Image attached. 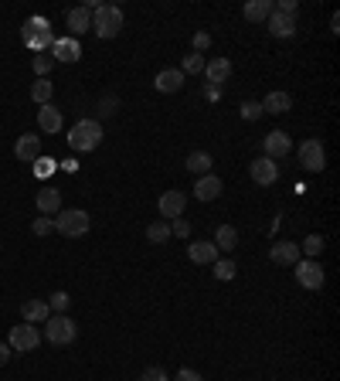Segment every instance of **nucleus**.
I'll use <instances>...</instances> for the list:
<instances>
[{
  "instance_id": "nucleus-34",
  "label": "nucleus",
  "mask_w": 340,
  "mask_h": 381,
  "mask_svg": "<svg viewBox=\"0 0 340 381\" xmlns=\"http://www.w3.org/2000/svg\"><path fill=\"white\" fill-rule=\"evenodd\" d=\"M68 307H72V296H68L65 289H58V293L48 296V310H52V313H68Z\"/></svg>"
},
{
  "instance_id": "nucleus-4",
  "label": "nucleus",
  "mask_w": 340,
  "mask_h": 381,
  "mask_svg": "<svg viewBox=\"0 0 340 381\" xmlns=\"http://www.w3.org/2000/svg\"><path fill=\"white\" fill-rule=\"evenodd\" d=\"M55 231H58V235H65V238H82V235L89 231V212H82V208L58 212Z\"/></svg>"
},
{
  "instance_id": "nucleus-45",
  "label": "nucleus",
  "mask_w": 340,
  "mask_h": 381,
  "mask_svg": "<svg viewBox=\"0 0 340 381\" xmlns=\"http://www.w3.org/2000/svg\"><path fill=\"white\" fill-rule=\"evenodd\" d=\"M204 99H208V103H218V99H222V89H215V85H204Z\"/></svg>"
},
{
  "instance_id": "nucleus-19",
  "label": "nucleus",
  "mask_w": 340,
  "mask_h": 381,
  "mask_svg": "<svg viewBox=\"0 0 340 381\" xmlns=\"http://www.w3.org/2000/svg\"><path fill=\"white\" fill-rule=\"evenodd\" d=\"M187 259L194 266H211L218 259V249H215V242H191L187 245Z\"/></svg>"
},
{
  "instance_id": "nucleus-3",
  "label": "nucleus",
  "mask_w": 340,
  "mask_h": 381,
  "mask_svg": "<svg viewBox=\"0 0 340 381\" xmlns=\"http://www.w3.org/2000/svg\"><path fill=\"white\" fill-rule=\"evenodd\" d=\"M48 344H55V347H65V344H72L75 337H78V327L75 320L68 317V313H52L48 320H45V333H41Z\"/></svg>"
},
{
  "instance_id": "nucleus-17",
  "label": "nucleus",
  "mask_w": 340,
  "mask_h": 381,
  "mask_svg": "<svg viewBox=\"0 0 340 381\" xmlns=\"http://www.w3.org/2000/svg\"><path fill=\"white\" fill-rule=\"evenodd\" d=\"M269 259L276 262V266H296L299 262V245L296 242H273V249H269Z\"/></svg>"
},
{
  "instance_id": "nucleus-1",
  "label": "nucleus",
  "mask_w": 340,
  "mask_h": 381,
  "mask_svg": "<svg viewBox=\"0 0 340 381\" xmlns=\"http://www.w3.org/2000/svg\"><path fill=\"white\" fill-rule=\"evenodd\" d=\"M68 143H72L75 154L96 150V147L103 143V123H96V119H78V123L68 130Z\"/></svg>"
},
{
  "instance_id": "nucleus-26",
  "label": "nucleus",
  "mask_w": 340,
  "mask_h": 381,
  "mask_svg": "<svg viewBox=\"0 0 340 381\" xmlns=\"http://www.w3.org/2000/svg\"><path fill=\"white\" fill-rule=\"evenodd\" d=\"M215 249H222V252H235L238 249V228L235 225H222L215 231Z\"/></svg>"
},
{
  "instance_id": "nucleus-8",
  "label": "nucleus",
  "mask_w": 340,
  "mask_h": 381,
  "mask_svg": "<svg viewBox=\"0 0 340 381\" xmlns=\"http://www.w3.org/2000/svg\"><path fill=\"white\" fill-rule=\"evenodd\" d=\"M248 174H252V181H255L259 187H273V184L279 181V163L269 161V157H259V161L248 163Z\"/></svg>"
},
{
  "instance_id": "nucleus-23",
  "label": "nucleus",
  "mask_w": 340,
  "mask_h": 381,
  "mask_svg": "<svg viewBox=\"0 0 340 381\" xmlns=\"http://www.w3.org/2000/svg\"><path fill=\"white\" fill-rule=\"evenodd\" d=\"M259 106H262V112L283 116V112H289V109H293V96H289V92H269V96H266Z\"/></svg>"
},
{
  "instance_id": "nucleus-35",
  "label": "nucleus",
  "mask_w": 340,
  "mask_h": 381,
  "mask_svg": "<svg viewBox=\"0 0 340 381\" xmlns=\"http://www.w3.org/2000/svg\"><path fill=\"white\" fill-rule=\"evenodd\" d=\"M41 31H52V24H48V21H45V17H31V21H28V24H24V28H21V38H24V41H28V38H31V34H41Z\"/></svg>"
},
{
  "instance_id": "nucleus-12",
  "label": "nucleus",
  "mask_w": 340,
  "mask_h": 381,
  "mask_svg": "<svg viewBox=\"0 0 340 381\" xmlns=\"http://www.w3.org/2000/svg\"><path fill=\"white\" fill-rule=\"evenodd\" d=\"M14 157H17L21 163L38 161V157H41V136H34V133H21L17 143H14Z\"/></svg>"
},
{
  "instance_id": "nucleus-5",
  "label": "nucleus",
  "mask_w": 340,
  "mask_h": 381,
  "mask_svg": "<svg viewBox=\"0 0 340 381\" xmlns=\"http://www.w3.org/2000/svg\"><path fill=\"white\" fill-rule=\"evenodd\" d=\"M7 344H10V351L28 354V351H34L41 344V330H38V324H17V327H10Z\"/></svg>"
},
{
  "instance_id": "nucleus-28",
  "label": "nucleus",
  "mask_w": 340,
  "mask_h": 381,
  "mask_svg": "<svg viewBox=\"0 0 340 381\" xmlns=\"http://www.w3.org/2000/svg\"><path fill=\"white\" fill-rule=\"evenodd\" d=\"M320 252H323V235H306V238L299 242V256L320 259Z\"/></svg>"
},
{
  "instance_id": "nucleus-20",
  "label": "nucleus",
  "mask_w": 340,
  "mask_h": 381,
  "mask_svg": "<svg viewBox=\"0 0 340 381\" xmlns=\"http://www.w3.org/2000/svg\"><path fill=\"white\" fill-rule=\"evenodd\" d=\"M21 317H24V324H45L52 317L48 300H28V303H21Z\"/></svg>"
},
{
  "instance_id": "nucleus-11",
  "label": "nucleus",
  "mask_w": 340,
  "mask_h": 381,
  "mask_svg": "<svg viewBox=\"0 0 340 381\" xmlns=\"http://www.w3.org/2000/svg\"><path fill=\"white\" fill-rule=\"evenodd\" d=\"M65 24H68V34L72 38H82L85 31H92V10L82 3V7H72L68 14H65Z\"/></svg>"
},
{
  "instance_id": "nucleus-43",
  "label": "nucleus",
  "mask_w": 340,
  "mask_h": 381,
  "mask_svg": "<svg viewBox=\"0 0 340 381\" xmlns=\"http://www.w3.org/2000/svg\"><path fill=\"white\" fill-rule=\"evenodd\" d=\"M116 106H119V99H116V96H103V103H99V112H103V116H113Z\"/></svg>"
},
{
  "instance_id": "nucleus-46",
  "label": "nucleus",
  "mask_w": 340,
  "mask_h": 381,
  "mask_svg": "<svg viewBox=\"0 0 340 381\" xmlns=\"http://www.w3.org/2000/svg\"><path fill=\"white\" fill-rule=\"evenodd\" d=\"M10 361V344H0V364Z\"/></svg>"
},
{
  "instance_id": "nucleus-9",
  "label": "nucleus",
  "mask_w": 340,
  "mask_h": 381,
  "mask_svg": "<svg viewBox=\"0 0 340 381\" xmlns=\"http://www.w3.org/2000/svg\"><path fill=\"white\" fill-rule=\"evenodd\" d=\"M289 150H293V140H289V133H283V130H273L262 140V157H269V161H279Z\"/></svg>"
},
{
  "instance_id": "nucleus-38",
  "label": "nucleus",
  "mask_w": 340,
  "mask_h": 381,
  "mask_svg": "<svg viewBox=\"0 0 340 381\" xmlns=\"http://www.w3.org/2000/svg\"><path fill=\"white\" fill-rule=\"evenodd\" d=\"M167 225H170V235H177V238H187V235H191V221H187V218H173Z\"/></svg>"
},
{
  "instance_id": "nucleus-33",
  "label": "nucleus",
  "mask_w": 340,
  "mask_h": 381,
  "mask_svg": "<svg viewBox=\"0 0 340 381\" xmlns=\"http://www.w3.org/2000/svg\"><path fill=\"white\" fill-rule=\"evenodd\" d=\"M204 61H208V58L198 52L184 54V68H180V72H184V75H201V72H204Z\"/></svg>"
},
{
  "instance_id": "nucleus-2",
  "label": "nucleus",
  "mask_w": 340,
  "mask_h": 381,
  "mask_svg": "<svg viewBox=\"0 0 340 381\" xmlns=\"http://www.w3.org/2000/svg\"><path fill=\"white\" fill-rule=\"evenodd\" d=\"M119 28H123V10H119L116 3H99V7L92 10V31H96L103 41L116 38Z\"/></svg>"
},
{
  "instance_id": "nucleus-22",
  "label": "nucleus",
  "mask_w": 340,
  "mask_h": 381,
  "mask_svg": "<svg viewBox=\"0 0 340 381\" xmlns=\"http://www.w3.org/2000/svg\"><path fill=\"white\" fill-rule=\"evenodd\" d=\"M266 28H269L273 38H293V34H296V17H286V14H276V10H273V17L266 21Z\"/></svg>"
},
{
  "instance_id": "nucleus-18",
  "label": "nucleus",
  "mask_w": 340,
  "mask_h": 381,
  "mask_svg": "<svg viewBox=\"0 0 340 381\" xmlns=\"http://www.w3.org/2000/svg\"><path fill=\"white\" fill-rule=\"evenodd\" d=\"M273 10H276V3H273V0H248V3L242 7L245 21H252V24H266V21L273 17Z\"/></svg>"
},
{
  "instance_id": "nucleus-47",
  "label": "nucleus",
  "mask_w": 340,
  "mask_h": 381,
  "mask_svg": "<svg viewBox=\"0 0 340 381\" xmlns=\"http://www.w3.org/2000/svg\"><path fill=\"white\" fill-rule=\"evenodd\" d=\"M61 167H65L68 174H75V170H78V161H75V157H72V161H61Z\"/></svg>"
},
{
  "instance_id": "nucleus-15",
  "label": "nucleus",
  "mask_w": 340,
  "mask_h": 381,
  "mask_svg": "<svg viewBox=\"0 0 340 381\" xmlns=\"http://www.w3.org/2000/svg\"><path fill=\"white\" fill-rule=\"evenodd\" d=\"M52 58L55 61H78L82 58V45H78V38H55V45H52Z\"/></svg>"
},
{
  "instance_id": "nucleus-24",
  "label": "nucleus",
  "mask_w": 340,
  "mask_h": 381,
  "mask_svg": "<svg viewBox=\"0 0 340 381\" xmlns=\"http://www.w3.org/2000/svg\"><path fill=\"white\" fill-rule=\"evenodd\" d=\"M211 154L208 150H194V154H187V161H184V167L191 170V174H198V177H204V174H211Z\"/></svg>"
},
{
  "instance_id": "nucleus-41",
  "label": "nucleus",
  "mask_w": 340,
  "mask_h": 381,
  "mask_svg": "<svg viewBox=\"0 0 340 381\" xmlns=\"http://www.w3.org/2000/svg\"><path fill=\"white\" fill-rule=\"evenodd\" d=\"M296 10H299L296 0H279V3H276V14H286V17H296Z\"/></svg>"
},
{
  "instance_id": "nucleus-37",
  "label": "nucleus",
  "mask_w": 340,
  "mask_h": 381,
  "mask_svg": "<svg viewBox=\"0 0 340 381\" xmlns=\"http://www.w3.org/2000/svg\"><path fill=\"white\" fill-rule=\"evenodd\" d=\"M238 112H242V119H245V123H255V119L262 116V106H259L255 99H245V103L238 106Z\"/></svg>"
},
{
  "instance_id": "nucleus-21",
  "label": "nucleus",
  "mask_w": 340,
  "mask_h": 381,
  "mask_svg": "<svg viewBox=\"0 0 340 381\" xmlns=\"http://www.w3.org/2000/svg\"><path fill=\"white\" fill-rule=\"evenodd\" d=\"M38 212H41V215H48V218L61 212V191H58V187L48 184V187H41V191H38Z\"/></svg>"
},
{
  "instance_id": "nucleus-39",
  "label": "nucleus",
  "mask_w": 340,
  "mask_h": 381,
  "mask_svg": "<svg viewBox=\"0 0 340 381\" xmlns=\"http://www.w3.org/2000/svg\"><path fill=\"white\" fill-rule=\"evenodd\" d=\"M55 163L58 161H52V157H38V161H34V174H38V177H52V174H55Z\"/></svg>"
},
{
  "instance_id": "nucleus-25",
  "label": "nucleus",
  "mask_w": 340,
  "mask_h": 381,
  "mask_svg": "<svg viewBox=\"0 0 340 381\" xmlns=\"http://www.w3.org/2000/svg\"><path fill=\"white\" fill-rule=\"evenodd\" d=\"M38 126H41L45 133H58V130H61V109H55L52 103L41 106L38 109Z\"/></svg>"
},
{
  "instance_id": "nucleus-29",
  "label": "nucleus",
  "mask_w": 340,
  "mask_h": 381,
  "mask_svg": "<svg viewBox=\"0 0 340 381\" xmlns=\"http://www.w3.org/2000/svg\"><path fill=\"white\" fill-rule=\"evenodd\" d=\"M211 272H215V279L228 282V279L238 276V266H235V259H215V262H211Z\"/></svg>"
},
{
  "instance_id": "nucleus-7",
  "label": "nucleus",
  "mask_w": 340,
  "mask_h": 381,
  "mask_svg": "<svg viewBox=\"0 0 340 381\" xmlns=\"http://www.w3.org/2000/svg\"><path fill=\"white\" fill-rule=\"evenodd\" d=\"M299 163H303V170H310V174H320V170L327 167L323 143H320V140H303V143H299Z\"/></svg>"
},
{
  "instance_id": "nucleus-32",
  "label": "nucleus",
  "mask_w": 340,
  "mask_h": 381,
  "mask_svg": "<svg viewBox=\"0 0 340 381\" xmlns=\"http://www.w3.org/2000/svg\"><path fill=\"white\" fill-rule=\"evenodd\" d=\"M147 238L153 242V245H164V242H170L173 235H170V225L167 221H153L150 228H147Z\"/></svg>"
},
{
  "instance_id": "nucleus-10",
  "label": "nucleus",
  "mask_w": 340,
  "mask_h": 381,
  "mask_svg": "<svg viewBox=\"0 0 340 381\" xmlns=\"http://www.w3.org/2000/svg\"><path fill=\"white\" fill-rule=\"evenodd\" d=\"M184 208H187V198H184V191H164L160 194V201H157V212L173 221V218H184Z\"/></svg>"
},
{
  "instance_id": "nucleus-40",
  "label": "nucleus",
  "mask_w": 340,
  "mask_h": 381,
  "mask_svg": "<svg viewBox=\"0 0 340 381\" xmlns=\"http://www.w3.org/2000/svg\"><path fill=\"white\" fill-rule=\"evenodd\" d=\"M208 48H211V34H208V31H198V34H194V52L204 54Z\"/></svg>"
},
{
  "instance_id": "nucleus-42",
  "label": "nucleus",
  "mask_w": 340,
  "mask_h": 381,
  "mask_svg": "<svg viewBox=\"0 0 340 381\" xmlns=\"http://www.w3.org/2000/svg\"><path fill=\"white\" fill-rule=\"evenodd\" d=\"M140 381H170V378H167L164 368H147V371L140 375Z\"/></svg>"
},
{
  "instance_id": "nucleus-30",
  "label": "nucleus",
  "mask_w": 340,
  "mask_h": 381,
  "mask_svg": "<svg viewBox=\"0 0 340 381\" xmlns=\"http://www.w3.org/2000/svg\"><path fill=\"white\" fill-rule=\"evenodd\" d=\"M24 45H28L31 52H38V54H41V52H52V45H55V34H52V31H41V34H31Z\"/></svg>"
},
{
  "instance_id": "nucleus-14",
  "label": "nucleus",
  "mask_w": 340,
  "mask_h": 381,
  "mask_svg": "<svg viewBox=\"0 0 340 381\" xmlns=\"http://www.w3.org/2000/svg\"><path fill=\"white\" fill-rule=\"evenodd\" d=\"M222 191H225V184H222V177H215V174H204V177H198V184H194V198H198V201H215V198H222Z\"/></svg>"
},
{
  "instance_id": "nucleus-44",
  "label": "nucleus",
  "mask_w": 340,
  "mask_h": 381,
  "mask_svg": "<svg viewBox=\"0 0 340 381\" xmlns=\"http://www.w3.org/2000/svg\"><path fill=\"white\" fill-rule=\"evenodd\" d=\"M173 381H204V378H201V375H198L194 368H180V371H177V378H173Z\"/></svg>"
},
{
  "instance_id": "nucleus-27",
  "label": "nucleus",
  "mask_w": 340,
  "mask_h": 381,
  "mask_svg": "<svg viewBox=\"0 0 340 381\" xmlns=\"http://www.w3.org/2000/svg\"><path fill=\"white\" fill-rule=\"evenodd\" d=\"M52 92H55L52 79H38V82L31 85V99H34L38 106H48V103H52Z\"/></svg>"
},
{
  "instance_id": "nucleus-36",
  "label": "nucleus",
  "mask_w": 340,
  "mask_h": 381,
  "mask_svg": "<svg viewBox=\"0 0 340 381\" xmlns=\"http://www.w3.org/2000/svg\"><path fill=\"white\" fill-rule=\"evenodd\" d=\"M31 231H34L38 238H45V235H52V231H55V218H48V215L34 218V221H31Z\"/></svg>"
},
{
  "instance_id": "nucleus-31",
  "label": "nucleus",
  "mask_w": 340,
  "mask_h": 381,
  "mask_svg": "<svg viewBox=\"0 0 340 381\" xmlns=\"http://www.w3.org/2000/svg\"><path fill=\"white\" fill-rule=\"evenodd\" d=\"M31 68H34V75H38V79H48V75H52V68H55V58H52L48 52L34 54V58H31Z\"/></svg>"
},
{
  "instance_id": "nucleus-13",
  "label": "nucleus",
  "mask_w": 340,
  "mask_h": 381,
  "mask_svg": "<svg viewBox=\"0 0 340 381\" xmlns=\"http://www.w3.org/2000/svg\"><path fill=\"white\" fill-rule=\"evenodd\" d=\"M201 75L208 79V85L222 89L228 82V75H231V61H228V58H211V61H204V72H201Z\"/></svg>"
},
{
  "instance_id": "nucleus-6",
  "label": "nucleus",
  "mask_w": 340,
  "mask_h": 381,
  "mask_svg": "<svg viewBox=\"0 0 340 381\" xmlns=\"http://www.w3.org/2000/svg\"><path fill=\"white\" fill-rule=\"evenodd\" d=\"M293 269H296V282H299L303 289H320L323 279H327V276H323V266H320V259H299Z\"/></svg>"
},
{
  "instance_id": "nucleus-16",
  "label": "nucleus",
  "mask_w": 340,
  "mask_h": 381,
  "mask_svg": "<svg viewBox=\"0 0 340 381\" xmlns=\"http://www.w3.org/2000/svg\"><path fill=\"white\" fill-rule=\"evenodd\" d=\"M153 89H157V92H164V96L180 92V89H184V72H180V68H164V72H157Z\"/></svg>"
}]
</instances>
